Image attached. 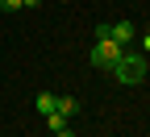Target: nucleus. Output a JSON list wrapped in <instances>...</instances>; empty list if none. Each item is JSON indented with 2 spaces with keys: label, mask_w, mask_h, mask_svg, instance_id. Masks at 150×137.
<instances>
[{
  "label": "nucleus",
  "mask_w": 150,
  "mask_h": 137,
  "mask_svg": "<svg viewBox=\"0 0 150 137\" xmlns=\"http://www.w3.org/2000/svg\"><path fill=\"white\" fill-rule=\"evenodd\" d=\"M121 54H125V46H121V42H112V37H96V46H92V67L112 71V67L121 63Z\"/></svg>",
  "instance_id": "nucleus-1"
},
{
  "label": "nucleus",
  "mask_w": 150,
  "mask_h": 137,
  "mask_svg": "<svg viewBox=\"0 0 150 137\" xmlns=\"http://www.w3.org/2000/svg\"><path fill=\"white\" fill-rule=\"evenodd\" d=\"M112 75H117V79L121 83H142L146 79V54H121V63L117 67H112Z\"/></svg>",
  "instance_id": "nucleus-2"
},
{
  "label": "nucleus",
  "mask_w": 150,
  "mask_h": 137,
  "mask_svg": "<svg viewBox=\"0 0 150 137\" xmlns=\"http://www.w3.org/2000/svg\"><path fill=\"white\" fill-rule=\"evenodd\" d=\"M138 29H134V21H117V25H108V37L112 42H121V46H129V37H134Z\"/></svg>",
  "instance_id": "nucleus-3"
},
{
  "label": "nucleus",
  "mask_w": 150,
  "mask_h": 137,
  "mask_svg": "<svg viewBox=\"0 0 150 137\" xmlns=\"http://www.w3.org/2000/svg\"><path fill=\"white\" fill-rule=\"evenodd\" d=\"M54 112H59V116H67V121H71V116L79 112V100H71V96H59V100H54Z\"/></svg>",
  "instance_id": "nucleus-4"
},
{
  "label": "nucleus",
  "mask_w": 150,
  "mask_h": 137,
  "mask_svg": "<svg viewBox=\"0 0 150 137\" xmlns=\"http://www.w3.org/2000/svg\"><path fill=\"white\" fill-rule=\"evenodd\" d=\"M54 100H59V96H54V91H38V100H33V108L42 112V116H50V112H54Z\"/></svg>",
  "instance_id": "nucleus-5"
},
{
  "label": "nucleus",
  "mask_w": 150,
  "mask_h": 137,
  "mask_svg": "<svg viewBox=\"0 0 150 137\" xmlns=\"http://www.w3.org/2000/svg\"><path fill=\"white\" fill-rule=\"evenodd\" d=\"M46 125H50V133H59V129H67V116H59V112H50V116H46Z\"/></svg>",
  "instance_id": "nucleus-6"
},
{
  "label": "nucleus",
  "mask_w": 150,
  "mask_h": 137,
  "mask_svg": "<svg viewBox=\"0 0 150 137\" xmlns=\"http://www.w3.org/2000/svg\"><path fill=\"white\" fill-rule=\"evenodd\" d=\"M0 8H4V13H17V8H25V0H0Z\"/></svg>",
  "instance_id": "nucleus-7"
},
{
  "label": "nucleus",
  "mask_w": 150,
  "mask_h": 137,
  "mask_svg": "<svg viewBox=\"0 0 150 137\" xmlns=\"http://www.w3.org/2000/svg\"><path fill=\"white\" fill-rule=\"evenodd\" d=\"M54 137H75V133H71V129H59V133H54Z\"/></svg>",
  "instance_id": "nucleus-8"
},
{
  "label": "nucleus",
  "mask_w": 150,
  "mask_h": 137,
  "mask_svg": "<svg viewBox=\"0 0 150 137\" xmlns=\"http://www.w3.org/2000/svg\"><path fill=\"white\" fill-rule=\"evenodd\" d=\"M38 4H42V0H25V8H38Z\"/></svg>",
  "instance_id": "nucleus-9"
},
{
  "label": "nucleus",
  "mask_w": 150,
  "mask_h": 137,
  "mask_svg": "<svg viewBox=\"0 0 150 137\" xmlns=\"http://www.w3.org/2000/svg\"><path fill=\"white\" fill-rule=\"evenodd\" d=\"M142 46H146V50H150V33H146V37H142Z\"/></svg>",
  "instance_id": "nucleus-10"
}]
</instances>
